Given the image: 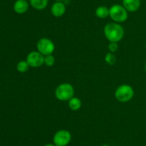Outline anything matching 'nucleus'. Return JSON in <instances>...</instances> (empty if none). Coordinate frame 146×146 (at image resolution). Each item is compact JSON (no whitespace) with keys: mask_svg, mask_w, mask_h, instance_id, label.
<instances>
[{"mask_svg":"<svg viewBox=\"0 0 146 146\" xmlns=\"http://www.w3.org/2000/svg\"><path fill=\"white\" fill-rule=\"evenodd\" d=\"M29 68V65L27 63V60H21V61L19 62L17 65V71L21 73H24L28 71Z\"/></svg>","mask_w":146,"mask_h":146,"instance_id":"obj_14","label":"nucleus"},{"mask_svg":"<svg viewBox=\"0 0 146 146\" xmlns=\"http://www.w3.org/2000/svg\"><path fill=\"white\" fill-rule=\"evenodd\" d=\"M144 70H145V74H146V62H145V66H144Z\"/></svg>","mask_w":146,"mask_h":146,"instance_id":"obj_19","label":"nucleus"},{"mask_svg":"<svg viewBox=\"0 0 146 146\" xmlns=\"http://www.w3.org/2000/svg\"><path fill=\"white\" fill-rule=\"evenodd\" d=\"M30 4L36 10H43L47 7L48 0H29Z\"/></svg>","mask_w":146,"mask_h":146,"instance_id":"obj_11","label":"nucleus"},{"mask_svg":"<svg viewBox=\"0 0 146 146\" xmlns=\"http://www.w3.org/2000/svg\"><path fill=\"white\" fill-rule=\"evenodd\" d=\"M101 146H109V145H103Z\"/></svg>","mask_w":146,"mask_h":146,"instance_id":"obj_21","label":"nucleus"},{"mask_svg":"<svg viewBox=\"0 0 146 146\" xmlns=\"http://www.w3.org/2000/svg\"><path fill=\"white\" fill-rule=\"evenodd\" d=\"M123 6L130 12H134L139 9L141 7V0H123Z\"/></svg>","mask_w":146,"mask_h":146,"instance_id":"obj_9","label":"nucleus"},{"mask_svg":"<svg viewBox=\"0 0 146 146\" xmlns=\"http://www.w3.org/2000/svg\"><path fill=\"white\" fill-rule=\"evenodd\" d=\"M71 135L66 130H60L54 134L53 137L54 144L56 146H66L71 142Z\"/></svg>","mask_w":146,"mask_h":146,"instance_id":"obj_6","label":"nucleus"},{"mask_svg":"<svg viewBox=\"0 0 146 146\" xmlns=\"http://www.w3.org/2000/svg\"><path fill=\"white\" fill-rule=\"evenodd\" d=\"M29 3L27 0H17L14 4V10L17 14H24L29 9Z\"/></svg>","mask_w":146,"mask_h":146,"instance_id":"obj_10","label":"nucleus"},{"mask_svg":"<svg viewBox=\"0 0 146 146\" xmlns=\"http://www.w3.org/2000/svg\"><path fill=\"white\" fill-rule=\"evenodd\" d=\"M105 61L106 62L107 64H108L109 65H114V64L116 63L117 60L113 53L108 52L106 54Z\"/></svg>","mask_w":146,"mask_h":146,"instance_id":"obj_15","label":"nucleus"},{"mask_svg":"<svg viewBox=\"0 0 146 146\" xmlns=\"http://www.w3.org/2000/svg\"><path fill=\"white\" fill-rule=\"evenodd\" d=\"M108 48L110 52L114 53L118 50V45L117 42H110L109 44H108Z\"/></svg>","mask_w":146,"mask_h":146,"instance_id":"obj_17","label":"nucleus"},{"mask_svg":"<svg viewBox=\"0 0 146 146\" xmlns=\"http://www.w3.org/2000/svg\"><path fill=\"white\" fill-rule=\"evenodd\" d=\"M54 1H64V0H54Z\"/></svg>","mask_w":146,"mask_h":146,"instance_id":"obj_20","label":"nucleus"},{"mask_svg":"<svg viewBox=\"0 0 146 146\" xmlns=\"http://www.w3.org/2000/svg\"><path fill=\"white\" fill-rule=\"evenodd\" d=\"M74 95V88L70 83H62L56 87L55 96L58 100L68 101Z\"/></svg>","mask_w":146,"mask_h":146,"instance_id":"obj_2","label":"nucleus"},{"mask_svg":"<svg viewBox=\"0 0 146 146\" xmlns=\"http://www.w3.org/2000/svg\"><path fill=\"white\" fill-rule=\"evenodd\" d=\"M96 15L100 19H106L109 16V9L105 6H99L96 9Z\"/></svg>","mask_w":146,"mask_h":146,"instance_id":"obj_12","label":"nucleus"},{"mask_svg":"<svg viewBox=\"0 0 146 146\" xmlns=\"http://www.w3.org/2000/svg\"><path fill=\"white\" fill-rule=\"evenodd\" d=\"M36 48L38 52H39L44 56H46L52 54L55 50V45L50 39L43 37L37 42Z\"/></svg>","mask_w":146,"mask_h":146,"instance_id":"obj_5","label":"nucleus"},{"mask_svg":"<svg viewBox=\"0 0 146 146\" xmlns=\"http://www.w3.org/2000/svg\"><path fill=\"white\" fill-rule=\"evenodd\" d=\"M145 50H146V43H145Z\"/></svg>","mask_w":146,"mask_h":146,"instance_id":"obj_22","label":"nucleus"},{"mask_svg":"<svg viewBox=\"0 0 146 146\" xmlns=\"http://www.w3.org/2000/svg\"><path fill=\"white\" fill-rule=\"evenodd\" d=\"M44 146H56L54 144H51V143H47V144H46Z\"/></svg>","mask_w":146,"mask_h":146,"instance_id":"obj_18","label":"nucleus"},{"mask_svg":"<svg viewBox=\"0 0 146 146\" xmlns=\"http://www.w3.org/2000/svg\"><path fill=\"white\" fill-rule=\"evenodd\" d=\"M51 12L55 17H61L65 14L66 5L63 1H55L51 7Z\"/></svg>","mask_w":146,"mask_h":146,"instance_id":"obj_8","label":"nucleus"},{"mask_svg":"<svg viewBox=\"0 0 146 146\" xmlns=\"http://www.w3.org/2000/svg\"><path fill=\"white\" fill-rule=\"evenodd\" d=\"M27 62L29 67H39L44 64V56L39 52L33 51L27 55Z\"/></svg>","mask_w":146,"mask_h":146,"instance_id":"obj_7","label":"nucleus"},{"mask_svg":"<svg viewBox=\"0 0 146 146\" xmlns=\"http://www.w3.org/2000/svg\"><path fill=\"white\" fill-rule=\"evenodd\" d=\"M109 17L115 22L123 23L128 19V11L123 5L114 4L109 8Z\"/></svg>","mask_w":146,"mask_h":146,"instance_id":"obj_3","label":"nucleus"},{"mask_svg":"<svg viewBox=\"0 0 146 146\" xmlns=\"http://www.w3.org/2000/svg\"><path fill=\"white\" fill-rule=\"evenodd\" d=\"M68 106L71 110H78L81 107V100L78 97H73L71 100H68Z\"/></svg>","mask_w":146,"mask_h":146,"instance_id":"obj_13","label":"nucleus"},{"mask_svg":"<svg viewBox=\"0 0 146 146\" xmlns=\"http://www.w3.org/2000/svg\"><path fill=\"white\" fill-rule=\"evenodd\" d=\"M104 34L110 42H118L124 36V29L117 22H111L104 27Z\"/></svg>","mask_w":146,"mask_h":146,"instance_id":"obj_1","label":"nucleus"},{"mask_svg":"<svg viewBox=\"0 0 146 146\" xmlns=\"http://www.w3.org/2000/svg\"><path fill=\"white\" fill-rule=\"evenodd\" d=\"M55 57L52 54H48V55L44 56V64L47 67H52L55 64Z\"/></svg>","mask_w":146,"mask_h":146,"instance_id":"obj_16","label":"nucleus"},{"mask_svg":"<svg viewBox=\"0 0 146 146\" xmlns=\"http://www.w3.org/2000/svg\"><path fill=\"white\" fill-rule=\"evenodd\" d=\"M134 90L131 85L127 84H121L115 90V97L121 102H127L133 97Z\"/></svg>","mask_w":146,"mask_h":146,"instance_id":"obj_4","label":"nucleus"}]
</instances>
